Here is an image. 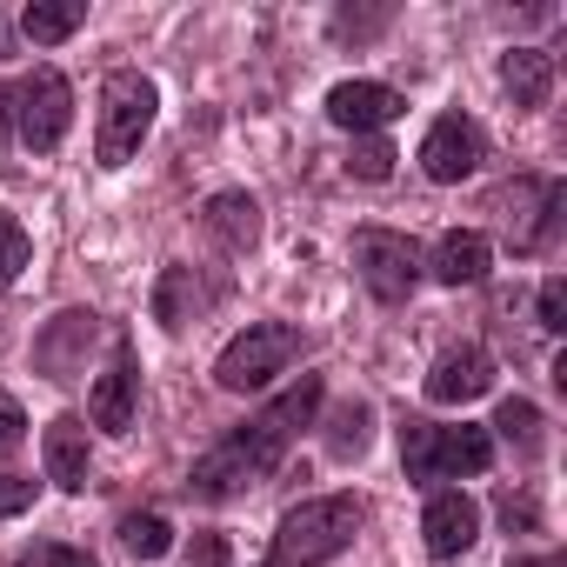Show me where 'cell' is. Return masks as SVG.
<instances>
[{"mask_svg": "<svg viewBox=\"0 0 567 567\" xmlns=\"http://www.w3.org/2000/svg\"><path fill=\"white\" fill-rule=\"evenodd\" d=\"M321 401H328V381L321 374H301L288 394H274L254 421H240L227 441H214L194 474H187V494L194 501H240L247 487H260L280 461H288V447L301 441V427L321 421Z\"/></svg>", "mask_w": 567, "mask_h": 567, "instance_id": "6da1fadb", "label": "cell"}, {"mask_svg": "<svg viewBox=\"0 0 567 567\" xmlns=\"http://www.w3.org/2000/svg\"><path fill=\"white\" fill-rule=\"evenodd\" d=\"M361 520H368V501L361 494H315V501H301V507L280 514L260 567H328L334 554L354 547Z\"/></svg>", "mask_w": 567, "mask_h": 567, "instance_id": "7a4b0ae2", "label": "cell"}, {"mask_svg": "<svg viewBox=\"0 0 567 567\" xmlns=\"http://www.w3.org/2000/svg\"><path fill=\"white\" fill-rule=\"evenodd\" d=\"M161 114V87L141 68H114L101 81V134H94V161L101 167H127L141 154V141L154 134Z\"/></svg>", "mask_w": 567, "mask_h": 567, "instance_id": "3957f363", "label": "cell"}, {"mask_svg": "<svg viewBox=\"0 0 567 567\" xmlns=\"http://www.w3.org/2000/svg\"><path fill=\"white\" fill-rule=\"evenodd\" d=\"M401 467L408 481H461L494 467V434L487 427H441V421H401Z\"/></svg>", "mask_w": 567, "mask_h": 567, "instance_id": "277c9868", "label": "cell"}, {"mask_svg": "<svg viewBox=\"0 0 567 567\" xmlns=\"http://www.w3.org/2000/svg\"><path fill=\"white\" fill-rule=\"evenodd\" d=\"M295 354H301V328H295V321H247V328L220 348L214 381H220L227 394H254V388H267L274 374H288Z\"/></svg>", "mask_w": 567, "mask_h": 567, "instance_id": "5b68a950", "label": "cell"}, {"mask_svg": "<svg viewBox=\"0 0 567 567\" xmlns=\"http://www.w3.org/2000/svg\"><path fill=\"white\" fill-rule=\"evenodd\" d=\"M74 127V87L61 68H34L14 81V141L34 154H54Z\"/></svg>", "mask_w": 567, "mask_h": 567, "instance_id": "8992f818", "label": "cell"}, {"mask_svg": "<svg viewBox=\"0 0 567 567\" xmlns=\"http://www.w3.org/2000/svg\"><path fill=\"white\" fill-rule=\"evenodd\" d=\"M354 274L368 280V295L381 308H401L421 288V247L394 227H361L354 234Z\"/></svg>", "mask_w": 567, "mask_h": 567, "instance_id": "52a82bcc", "label": "cell"}, {"mask_svg": "<svg viewBox=\"0 0 567 567\" xmlns=\"http://www.w3.org/2000/svg\"><path fill=\"white\" fill-rule=\"evenodd\" d=\"M560 200H567V187H560V181H547V174H520L514 187H501V194H494V207H501L507 247H514V254H540V247H547V234L560 227Z\"/></svg>", "mask_w": 567, "mask_h": 567, "instance_id": "ba28073f", "label": "cell"}, {"mask_svg": "<svg viewBox=\"0 0 567 567\" xmlns=\"http://www.w3.org/2000/svg\"><path fill=\"white\" fill-rule=\"evenodd\" d=\"M481 161H487V134H481L474 114H441V121L427 127V141H421V174H427L434 187L467 181Z\"/></svg>", "mask_w": 567, "mask_h": 567, "instance_id": "9c48e42d", "label": "cell"}, {"mask_svg": "<svg viewBox=\"0 0 567 567\" xmlns=\"http://www.w3.org/2000/svg\"><path fill=\"white\" fill-rule=\"evenodd\" d=\"M134 401H141V361H134V341L121 334L107 374H101L94 394H87V421H94L101 434H127V427H134Z\"/></svg>", "mask_w": 567, "mask_h": 567, "instance_id": "30bf717a", "label": "cell"}, {"mask_svg": "<svg viewBox=\"0 0 567 567\" xmlns=\"http://www.w3.org/2000/svg\"><path fill=\"white\" fill-rule=\"evenodd\" d=\"M401 114H408V101H401L394 87H381V81H341V87H328V121L348 127L354 141L394 127Z\"/></svg>", "mask_w": 567, "mask_h": 567, "instance_id": "8fae6325", "label": "cell"}, {"mask_svg": "<svg viewBox=\"0 0 567 567\" xmlns=\"http://www.w3.org/2000/svg\"><path fill=\"white\" fill-rule=\"evenodd\" d=\"M421 534H427V554L434 560H461L474 540H481V501L461 494V487H441L421 514Z\"/></svg>", "mask_w": 567, "mask_h": 567, "instance_id": "7c38bea8", "label": "cell"}, {"mask_svg": "<svg viewBox=\"0 0 567 567\" xmlns=\"http://www.w3.org/2000/svg\"><path fill=\"white\" fill-rule=\"evenodd\" d=\"M487 267H494V240H487V234H474V227L441 234V240H434V254L421 260V274H434L441 288H474V280H487Z\"/></svg>", "mask_w": 567, "mask_h": 567, "instance_id": "4fadbf2b", "label": "cell"}, {"mask_svg": "<svg viewBox=\"0 0 567 567\" xmlns=\"http://www.w3.org/2000/svg\"><path fill=\"white\" fill-rule=\"evenodd\" d=\"M494 388V361L481 354V348H447L441 361H434V374H427V401L434 408H467V401H481Z\"/></svg>", "mask_w": 567, "mask_h": 567, "instance_id": "5bb4252c", "label": "cell"}, {"mask_svg": "<svg viewBox=\"0 0 567 567\" xmlns=\"http://www.w3.org/2000/svg\"><path fill=\"white\" fill-rule=\"evenodd\" d=\"M94 334H101V321L94 315H54V328L34 341V361H41V374L48 381H74V368L87 361V348H94Z\"/></svg>", "mask_w": 567, "mask_h": 567, "instance_id": "9a60e30c", "label": "cell"}, {"mask_svg": "<svg viewBox=\"0 0 567 567\" xmlns=\"http://www.w3.org/2000/svg\"><path fill=\"white\" fill-rule=\"evenodd\" d=\"M200 227H207V240H214L220 254H254V240H260V207H254V194H214V200L200 207Z\"/></svg>", "mask_w": 567, "mask_h": 567, "instance_id": "2e32d148", "label": "cell"}, {"mask_svg": "<svg viewBox=\"0 0 567 567\" xmlns=\"http://www.w3.org/2000/svg\"><path fill=\"white\" fill-rule=\"evenodd\" d=\"M41 454H48V481H54L61 494H81V487H87V427H81L74 414L48 421Z\"/></svg>", "mask_w": 567, "mask_h": 567, "instance_id": "e0dca14e", "label": "cell"}, {"mask_svg": "<svg viewBox=\"0 0 567 567\" xmlns=\"http://www.w3.org/2000/svg\"><path fill=\"white\" fill-rule=\"evenodd\" d=\"M501 87L514 94V107H547V94H554V54H540V48L501 54Z\"/></svg>", "mask_w": 567, "mask_h": 567, "instance_id": "ac0fdd59", "label": "cell"}, {"mask_svg": "<svg viewBox=\"0 0 567 567\" xmlns=\"http://www.w3.org/2000/svg\"><path fill=\"white\" fill-rule=\"evenodd\" d=\"M321 441H328L334 461H361V454L374 447V408H368V401H341V408L321 421Z\"/></svg>", "mask_w": 567, "mask_h": 567, "instance_id": "d6986e66", "label": "cell"}, {"mask_svg": "<svg viewBox=\"0 0 567 567\" xmlns=\"http://www.w3.org/2000/svg\"><path fill=\"white\" fill-rule=\"evenodd\" d=\"M81 21H87L81 0H28V8H21V34H28L34 48H61Z\"/></svg>", "mask_w": 567, "mask_h": 567, "instance_id": "ffe728a7", "label": "cell"}, {"mask_svg": "<svg viewBox=\"0 0 567 567\" xmlns=\"http://www.w3.org/2000/svg\"><path fill=\"white\" fill-rule=\"evenodd\" d=\"M194 315H200V288H194V267H181V260H174V267L161 274V288H154V321H161L167 334H181V328H187Z\"/></svg>", "mask_w": 567, "mask_h": 567, "instance_id": "44dd1931", "label": "cell"}, {"mask_svg": "<svg viewBox=\"0 0 567 567\" xmlns=\"http://www.w3.org/2000/svg\"><path fill=\"white\" fill-rule=\"evenodd\" d=\"M487 434H501L507 447L534 454V447H540V408H534V401H520V394H507V401L494 408V427H487Z\"/></svg>", "mask_w": 567, "mask_h": 567, "instance_id": "7402d4cb", "label": "cell"}, {"mask_svg": "<svg viewBox=\"0 0 567 567\" xmlns=\"http://www.w3.org/2000/svg\"><path fill=\"white\" fill-rule=\"evenodd\" d=\"M121 547H127L134 560H161V554L174 547V520L154 514V507H147V514H127V520H121Z\"/></svg>", "mask_w": 567, "mask_h": 567, "instance_id": "603a6c76", "label": "cell"}, {"mask_svg": "<svg viewBox=\"0 0 567 567\" xmlns=\"http://www.w3.org/2000/svg\"><path fill=\"white\" fill-rule=\"evenodd\" d=\"M28 260H34V240H28V227H21L8 207H0V295H8L14 280L28 274Z\"/></svg>", "mask_w": 567, "mask_h": 567, "instance_id": "cb8c5ba5", "label": "cell"}, {"mask_svg": "<svg viewBox=\"0 0 567 567\" xmlns=\"http://www.w3.org/2000/svg\"><path fill=\"white\" fill-rule=\"evenodd\" d=\"M394 161H401V154H394L381 134H361V141H354V154H348V174L381 187V181H394Z\"/></svg>", "mask_w": 567, "mask_h": 567, "instance_id": "d4e9b609", "label": "cell"}, {"mask_svg": "<svg viewBox=\"0 0 567 567\" xmlns=\"http://www.w3.org/2000/svg\"><path fill=\"white\" fill-rule=\"evenodd\" d=\"M540 328L547 334H560L567 328V280L554 274V280H540Z\"/></svg>", "mask_w": 567, "mask_h": 567, "instance_id": "484cf974", "label": "cell"}, {"mask_svg": "<svg viewBox=\"0 0 567 567\" xmlns=\"http://www.w3.org/2000/svg\"><path fill=\"white\" fill-rule=\"evenodd\" d=\"M34 494H41V487H34L28 474H0V520H8V514H28Z\"/></svg>", "mask_w": 567, "mask_h": 567, "instance_id": "4316f807", "label": "cell"}, {"mask_svg": "<svg viewBox=\"0 0 567 567\" xmlns=\"http://www.w3.org/2000/svg\"><path fill=\"white\" fill-rule=\"evenodd\" d=\"M21 441H28V414H21L14 401H0V461H8Z\"/></svg>", "mask_w": 567, "mask_h": 567, "instance_id": "83f0119b", "label": "cell"}, {"mask_svg": "<svg viewBox=\"0 0 567 567\" xmlns=\"http://www.w3.org/2000/svg\"><path fill=\"white\" fill-rule=\"evenodd\" d=\"M187 567H227V540H220V534H200V540L187 547Z\"/></svg>", "mask_w": 567, "mask_h": 567, "instance_id": "f1b7e54d", "label": "cell"}, {"mask_svg": "<svg viewBox=\"0 0 567 567\" xmlns=\"http://www.w3.org/2000/svg\"><path fill=\"white\" fill-rule=\"evenodd\" d=\"M41 567H94V554H81V547H48Z\"/></svg>", "mask_w": 567, "mask_h": 567, "instance_id": "f546056e", "label": "cell"}, {"mask_svg": "<svg viewBox=\"0 0 567 567\" xmlns=\"http://www.w3.org/2000/svg\"><path fill=\"white\" fill-rule=\"evenodd\" d=\"M501 514H507V527H514V520H520V527H534V501H514V494H507V501H501Z\"/></svg>", "mask_w": 567, "mask_h": 567, "instance_id": "4dcf8cb0", "label": "cell"}, {"mask_svg": "<svg viewBox=\"0 0 567 567\" xmlns=\"http://www.w3.org/2000/svg\"><path fill=\"white\" fill-rule=\"evenodd\" d=\"M0 134H14V87H0Z\"/></svg>", "mask_w": 567, "mask_h": 567, "instance_id": "1f68e13d", "label": "cell"}]
</instances>
